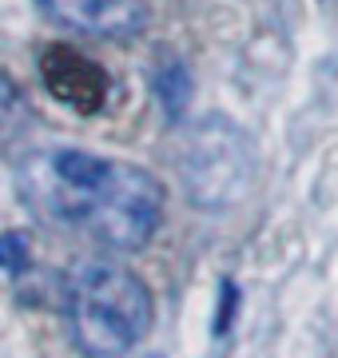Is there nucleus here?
I'll use <instances>...</instances> for the list:
<instances>
[{
  "label": "nucleus",
  "mask_w": 338,
  "mask_h": 358,
  "mask_svg": "<svg viewBox=\"0 0 338 358\" xmlns=\"http://www.w3.org/2000/svg\"><path fill=\"white\" fill-rule=\"evenodd\" d=\"M40 8L56 24L104 40H128L143 28V13L135 0H40Z\"/></svg>",
  "instance_id": "obj_5"
},
{
  "label": "nucleus",
  "mask_w": 338,
  "mask_h": 358,
  "mask_svg": "<svg viewBox=\"0 0 338 358\" xmlns=\"http://www.w3.org/2000/svg\"><path fill=\"white\" fill-rule=\"evenodd\" d=\"M156 303L124 263H88L68 282V331L84 358H124L147 338Z\"/></svg>",
  "instance_id": "obj_2"
},
{
  "label": "nucleus",
  "mask_w": 338,
  "mask_h": 358,
  "mask_svg": "<svg viewBox=\"0 0 338 358\" xmlns=\"http://www.w3.org/2000/svg\"><path fill=\"white\" fill-rule=\"evenodd\" d=\"M40 80L60 108L76 115L104 112L108 96H112V76L72 44H48L40 52Z\"/></svg>",
  "instance_id": "obj_4"
},
{
  "label": "nucleus",
  "mask_w": 338,
  "mask_h": 358,
  "mask_svg": "<svg viewBox=\"0 0 338 358\" xmlns=\"http://www.w3.org/2000/svg\"><path fill=\"white\" fill-rule=\"evenodd\" d=\"M28 124H32V108H28L24 88L16 84V76L8 68L0 64V152L20 140L28 131Z\"/></svg>",
  "instance_id": "obj_7"
},
{
  "label": "nucleus",
  "mask_w": 338,
  "mask_h": 358,
  "mask_svg": "<svg viewBox=\"0 0 338 358\" xmlns=\"http://www.w3.org/2000/svg\"><path fill=\"white\" fill-rule=\"evenodd\" d=\"M16 183L40 219L124 255L143 251L156 239L168 207L163 183L147 167L84 148H44L24 155Z\"/></svg>",
  "instance_id": "obj_1"
},
{
  "label": "nucleus",
  "mask_w": 338,
  "mask_h": 358,
  "mask_svg": "<svg viewBox=\"0 0 338 358\" xmlns=\"http://www.w3.org/2000/svg\"><path fill=\"white\" fill-rule=\"evenodd\" d=\"M152 92H156L159 108L168 112V120H179L187 112V103H191V68L183 56L175 52H156V60H152Z\"/></svg>",
  "instance_id": "obj_6"
},
{
  "label": "nucleus",
  "mask_w": 338,
  "mask_h": 358,
  "mask_svg": "<svg viewBox=\"0 0 338 358\" xmlns=\"http://www.w3.org/2000/svg\"><path fill=\"white\" fill-rule=\"evenodd\" d=\"M24 267H28L24 235H16V231L0 235V271H24Z\"/></svg>",
  "instance_id": "obj_8"
},
{
  "label": "nucleus",
  "mask_w": 338,
  "mask_h": 358,
  "mask_svg": "<svg viewBox=\"0 0 338 358\" xmlns=\"http://www.w3.org/2000/svg\"><path fill=\"white\" fill-rule=\"evenodd\" d=\"M175 167L191 203L203 211H227L243 203L255 183V148L239 124L203 115L179 136Z\"/></svg>",
  "instance_id": "obj_3"
}]
</instances>
